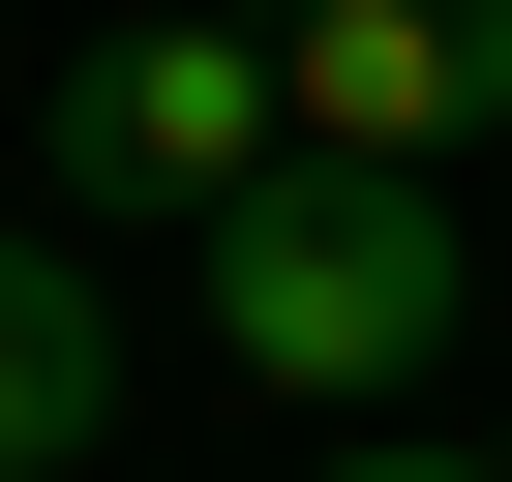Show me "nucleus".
<instances>
[{"mask_svg": "<svg viewBox=\"0 0 512 482\" xmlns=\"http://www.w3.org/2000/svg\"><path fill=\"white\" fill-rule=\"evenodd\" d=\"M452 302H482V241L392 151H302L272 211H211V332H241V392H302V422H392L452 362Z\"/></svg>", "mask_w": 512, "mask_h": 482, "instance_id": "nucleus-1", "label": "nucleus"}, {"mask_svg": "<svg viewBox=\"0 0 512 482\" xmlns=\"http://www.w3.org/2000/svg\"><path fill=\"white\" fill-rule=\"evenodd\" d=\"M272 181H302V0H121V31L61 61V211L211 241Z\"/></svg>", "mask_w": 512, "mask_h": 482, "instance_id": "nucleus-2", "label": "nucleus"}, {"mask_svg": "<svg viewBox=\"0 0 512 482\" xmlns=\"http://www.w3.org/2000/svg\"><path fill=\"white\" fill-rule=\"evenodd\" d=\"M482 121H512V0H302V151L452 181Z\"/></svg>", "mask_w": 512, "mask_h": 482, "instance_id": "nucleus-3", "label": "nucleus"}, {"mask_svg": "<svg viewBox=\"0 0 512 482\" xmlns=\"http://www.w3.org/2000/svg\"><path fill=\"white\" fill-rule=\"evenodd\" d=\"M91 452H121V302L61 241H0V482H91Z\"/></svg>", "mask_w": 512, "mask_h": 482, "instance_id": "nucleus-4", "label": "nucleus"}, {"mask_svg": "<svg viewBox=\"0 0 512 482\" xmlns=\"http://www.w3.org/2000/svg\"><path fill=\"white\" fill-rule=\"evenodd\" d=\"M332 482H512V452H392V422H362V452H332Z\"/></svg>", "mask_w": 512, "mask_h": 482, "instance_id": "nucleus-5", "label": "nucleus"}]
</instances>
